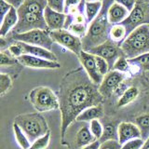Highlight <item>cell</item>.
<instances>
[{
    "mask_svg": "<svg viewBox=\"0 0 149 149\" xmlns=\"http://www.w3.org/2000/svg\"><path fill=\"white\" fill-rule=\"evenodd\" d=\"M123 55L132 60L149 52V24L139 26L120 45Z\"/></svg>",
    "mask_w": 149,
    "mask_h": 149,
    "instance_id": "obj_3",
    "label": "cell"
},
{
    "mask_svg": "<svg viewBox=\"0 0 149 149\" xmlns=\"http://www.w3.org/2000/svg\"><path fill=\"white\" fill-rule=\"evenodd\" d=\"M8 47L9 45L8 43V40L6 41L5 40V37H1V38H0V48H1V51H4L5 48L8 49Z\"/></svg>",
    "mask_w": 149,
    "mask_h": 149,
    "instance_id": "obj_45",
    "label": "cell"
},
{
    "mask_svg": "<svg viewBox=\"0 0 149 149\" xmlns=\"http://www.w3.org/2000/svg\"><path fill=\"white\" fill-rule=\"evenodd\" d=\"M12 87L11 77L8 74H0V95L4 96Z\"/></svg>",
    "mask_w": 149,
    "mask_h": 149,
    "instance_id": "obj_28",
    "label": "cell"
},
{
    "mask_svg": "<svg viewBox=\"0 0 149 149\" xmlns=\"http://www.w3.org/2000/svg\"><path fill=\"white\" fill-rule=\"evenodd\" d=\"M29 102L38 113L60 109L59 98L49 87L40 86L32 90L29 93Z\"/></svg>",
    "mask_w": 149,
    "mask_h": 149,
    "instance_id": "obj_5",
    "label": "cell"
},
{
    "mask_svg": "<svg viewBox=\"0 0 149 149\" xmlns=\"http://www.w3.org/2000/svg\"><path fill=\"white\" fill-rule=\"evenodd\" d=\"M82 0H65L64 2V14L66 13L67 9L73 6H77L81 3Z\"/></svg>",
    "mask_w": 149,
    "mask_h": 149,
    "instance_id": "obj_42",
    "label": "cell"
},
{
    "mask_svg": "<svg viewBox=\"0 0 149 149\" xmlns=\"http://www.w3.org/2000/svg\"><path fill=\"white\" fill-rule=\"evenodd\" d=\"M19 22V15H18V10L15 8H11L6 16L3 18L2 23H1V28H0V36L1 37H5L8 35V33L10 30H13V28L17 25Z\"/></svg>",
    "mask_w": 149,
    "mask_h": 149,
    "instance_id": "obj_18",
    "label": "cell"
},
{
    "mask_svg": "<svg viewBox=\"0 0 149 149\" xmlns=\"http://www.w3.org/2000/svg\"><path fill=\"white\" fill-rule=\"evenodd\" d=\"M14 122L20 126L31 143L49 132L45 118L39 113L19 115L14 119Z\"/></svg>",
    "mask_w": 149,
    "mask_h": 149,
    "instance_id": "obj_4",
    "label": "cell"
},
{
    "mask_svg": "<svg viewBox=\"0 0 149 149\" xmlns=\"http://www.w3.org/2000/svg\"><path fill=\"white\" fill-rule=\"evenodd\" d=\"M102 8V1L86 2L85 4V15L88 24L99 15Z\"/></svg>",
    "mask_w": 149,
    "mask_h": 149,
    "instance_id": "obj_23",
    "label": "cell"
},
{
    "mask_svg": "<svg viewBox=\"0 0 149 149\" xmlns=\"http://www.w3.org/2000/svg\"><path fill=\"white\" fill-rule=\"evenodd\" d=\"M118 142L122 146L130 140L142 138L141 132L135 123L132 122H121L118 126Z\"/></svg>",
    "mask_w": 149,
    "mask_h": 149,
    "instance_id": "obj_14",
    "label": "cell"
},
{
    "mask_svg": "<svg viewBox=\"0 0 149 149\" xmlns=\"http://www.w3.org/2000/svg\"><path fill=\"white\" fill-rule=\"evenodd\" d=\"M12 129H13L14 136H15L16 141L19 146H20V147L22 149H29L32 143L29 140V138L27 137V135L23 132V130L21 129L20 126L14 122L12 125Z\"/></svg>",
    "mask_w": 149,
    "mask_h": 149,
    "instance_id": "obj_24",
    "label": "cell"
},
{
    "mask_svg": "<svg viewBox=\"0 0 149 149\" xmlns=\"http://www.w3.org/2000/svg\"><path fill=\"white\" fill-rule=\"evenodd\" d=\"M144 143L146 141L142 138H136L122 144L121 149H142L144 146Z\"/></svg>",
    "mask_w": 149,
    "mask_h": 149,
    "instance_id": "obj_34",
    "label": "cell"
},
{
    "mask_svg": "<svg viewBox=\"0 0 149 149\" xmlns=\"http://www.w3.org/2000/svg\"><path fill=\"white\" fill-rule=\"evenodd\" d=\"M5 1L8 2L9 5H11L13 8H15L18 9L23 3H24L25 0H5Z\"/></svg>",
    "mask_w": 149,
    "mask_h": 149,
    "instance_id": "obj_43",
    "label": "cell"
},
{
    "mask_svg": "<svg viewBox=\"0 0 149 149\" xmlns=\"http://www.w3.org/2000/svg\"><path fill=\"white\" fill-rule=\"evenodd\" d=\"M126 77H127L126 74L116 70H110L104 77L102 83L99 85V92L104 98L109 97L123 83Z\"/></svg>",
    "mask_w": 149,
    "mask_h": 149,
    "instance_id": "obj_11",
    "label": "cell"
},
{
    "mask_svg": "<svg viewBox=\"0 0 149 149\" xmlns=\"http://www.w3.org/2000/svg\"><path fill=\"white\" fill-rule=\"evenodd\" d=\"M47 7H48L47 0H25L24 3L18 9L25 12L44 14Z\"/></svg>",
    "mask_w": 149,
    "mask_h": 149,
    "instance_id": "obj_21",
    "label": "cell"
},
{
    "mask_svg": "<svg viewBox=\"0 0 149 149\" xmlns=\"http://www.w3.org/2000/svg\"><path fill=\"white\" fill-rule=\"evenodd\" d=\"M129 62L138 65V66L141 68V70L148 71L149 70V52L144 53L141 56H138V57L134 59L129 60Z\"/></svg>",
    "mask_w": 149,
    "mask_h": 149,
    "instance_id": "obj_32",
    "label": "cell"
},
{
    "mask_svg": "<svg viewBox=\"0 0 149 149\" xmlns=\"http://www.w3.org/2000/svg\"><path fill=\"white\" fill-rule=\"evenodd\" d=\"M100 146H101V142L99 141V140H97V141L82 147L81 149H100Z\"/></svg>",
    "mask_w": 149,
    "mask_h": 149,
    "instance_id": "obj_44",
    "label": "cell"
},
{
    "mask_svg": "<svg viewBox=\"0 0 149 149\" xmlns=\"http://www.w3.org/2000/svg\"><path fill=\"white\" fill-rule=\"evenodd\" d=\"M12 8L11 5H9L8 2H6L5 0H1L0 2V9H1V20H3V18L6 16V14L10 10V8Z\"/></svg>",
    "mask_w": 149,
    "mask_h": 149,
    "instance_id": "obj_41",
    "label": "cell"
},
{
    "mask_svg": "<svg viewBox=\"0 0 149 149\" xmlns=\"http://www.w3.org/2000/svg\"><path fill=\"white\" fill-rule=\"evenodd\" d=\"M130 64L129 60L126 58L125 56H121V57H119L116 60V62L115 63L112 70H116V71H118L120 73L127 74V73H129L130 71Z\"/></svg>",
    "mask_w": 149,
    "mask_h": 149,
    "instance_id": "obj_31",
    "label": "cell"
},
{
    "mask_svg": "<svg viewBox=\"0 0 149 149\" xmlns=\"http://www.w3.org/2000/svg\"><path fill=\"white\" fill-rule=\"evenodd\" d=\"M128 36V33L126 27L122 23L112 25L111 29L109 31V39L112 40L118 45H121V43L126 39Z\"/></svg>",
    "mask_w": 149,
    "mask_h": 149,
    "instance_id": "obj_22",
    "label": "cell"
},
{
    "mask_svg": "<svg viewBox=\"0 0 149 149\" xmlns=\"http://www.w3.org/2000/svg\"><path fill=\"white\" fill-rule=\"evenodd\" d=\"M10 39L12 41H20L23 43L42 47V48L50 50L52 48L53 40L49 36V31L45 30H33L23 34H11Z\"/></svg>",
    "mask_w": 149,
    "mask_h": 149,
    "instance_id": "obj_8",
    "label": "cell"
},
{
    "mask_svg": "<svg viewBox=\"0 0 149 149\" xmlns=\"http://www.w3.org/2000/svg\"><path fill=\"white\" fill-rule=\"evenodd\" d=\"M66 17H67L66 14L52 10L49 7H47L44 11V18L49 31L64 29Z\"/></svg>",
    "mask_w": 149,
    "mask_h": 149,
    "instance_id": "obj_15",
    "label": "cell"
},
{
    "mask_svg": "<svg viewBox=\"0 0 149 149\" xmlns=\"http://www.w3.org/2000/svg\"><path fill=\"white\" fill-rule=\"evenodd\" d=\"M139 96V90L136 87H129L128 90L124 92V94L121 96L118 102V107H124L130 104H132L137 99Z\"/></svg>",
    "mask_w": 149,
    "mask_h": 149,
    "instance_id": "obj_25",
    "label": "cell"
},
{
    "mask_svg": "<svg viewBox=\"0 0 149 149\" xmlns=\"http://www.w3.org/2000/svg\"><path fill=\"white\" fill-rule=\"evenodd\" d=\"M142 149H149V138L146 141V143H144V146Z\"/></svg>",
    "mask_w": 149,
    "mask_h": 149,
    "instance_id": "obj_46",
    "label": "cell"
},
{
    "mask_svg": "<svg viewBox=\"0 0 149 149\" xmlns=\"http://www.w3.org/2000/svg\"><path fill=\"white\" fill-rule=\"evenodd\" d=\"M134 123L141 132V137L146 141L149 138V114H143L135 118Z\"/></svg>",
    "mask_w": 149,
    "mask_h": 149,
    "instance_id": "obj_26",
    "label": "cell"
},
{
    "mask_svg": "<svg viewBox=\"0 0 149 149\" xmlns=\"http://www.w3.org/2000/svg\"><path fill=\"white\" fill-rule=\"evenodd\" d=\"M86 2H97V1H102V0H85Z\"/></svg>",
    "mask_w": 149,
    "mask_h": 149,
    "instance_id": "obj_47",
    "label": "cell"
},
{
    "mask_svg": "<svg viewBox=\"0 0 149 149\" xmlns=\"http://www.w3.org/2000/svg\"><path fill=\"white\" fill-rule=\"evenodd\" d=\"M122 146L118 140H110L104 143H101L100 149H121Z\"/></svg>",
    "mask_w": 149,
    "mask_h": 149,
    "instance_id": "obj_39",
    "label": "cell"
},
{
    "mask_svg": "<svg viewBox=\"0 0 149 149\" xmlns=\"http://www.w3.org/2000/svg\"><path fill=\"white\" fill-rule=\"evenodd\" d=\"M19 62L16 58L12 57L10 54H7L5 51H1V66H11L15 65Z\"/></svg>",
    "mask_w": 149,
    "mask_h": 149,
    "instance_id": "obj_38",
    "label": "cell"
},
{
    "mask_svg": "<svg viewBox=\"0 0 149 149\" xmlns=\"http://www.w3.org/2000/svg\"><path fill=\"white\" fill-rule=\"evenodd\" d=\"M110 140H118V127H116L115 124H106L104 127V133L102 138L99 140L101 143H104Z\"/></svg>",
    "mask_w": 149,
    "mask_h": 149,
    "instance_id": "obj_27",
    "label": "cell"
},
{
    "mask_svg": "<svg viewBox=\"0 0 149 149\" xmlns=\"http://www.w3.org/2000/svg\"><path fill=\"white\" fill-rule=\"evenodd\" d=\"M18 10L19 22L17 25L13 28L12 33L14 34H23L33 30H45L49 31L47 25L44 14L25 12Z\"/></svg>",
    "mask_w": 149,
    "mask_h": 149,
    "instance_id": "obj_6",
    "label": "cell"
},
{
    "mask_svg": "<svg viewBox=\"0 0 149 149\" xmlns=\"http://www.w3.org/2000/svg\"><path fill=\"white\" fill-rule=\"evenodd\" d=\"M88 27V26L86 24V23H72V24L68 27L67 30L70 33H72L73 35L80 37L82 39L87 34Z\"/></svg>",
    "mask_w": 149,
    "mask_h": 149,
    "instance_id": "obj_29",
    "label": "cell"
},
{
    "mask_svg": "<svg viewBox=\"0 0 149 149\" xmlns=\"http://www.w3.org/2000/svg\"><path fill=\"white\" fill-rule=\"evenodd\" d=\"M50 141V132H47L43 136L36 139L32 143L29 149H46L49 146Z\"/></svg>",
    "mask_w": 149,
    "mask_h": 149,
    "instance_id": "obj_30",
    "label": "cell"
},
{
    "mask_svg": "<svg viewBox=\"0 0 149 149\" xmlns=\"http://www.w3.org/2000/svg\"><path fill=\"white\" fill-rule=\"evenodd\" d=\"M102 115H104V110H102V107L101 104L91 106L84 110L77 118L76 121H77V122H83V123L91 122L92 120L99 119L100 118H102Z\"/></svg>",
    "mask_w": 149,
    "mask_h": 149,
    "instance_id": "obj_20",
    "label": "cell"
},
{
    "mask_svg": "<svg viewBox=\"0 0 149 149\" xmlns=\"http://www.w3.org/2000/svg\"><path fill=\"white\" fill-rule=\"evenodd\" d=\"M95 56H99V57L104 58L107 63H108L110 69L112 70L115 63L116 62L119 57L124 56L122 50H121L120 46L118 45L112 40L108 39L105 41L104 43H102L99 46L95 47L91 49L88 51Z\"/></svg>",
    "mask_w": 149,
    "mask_h": 149,
    "instance_id": "obj_10",
    "label": "cell"
},
{
    "mask_svg": "<svg viewBox=\"0 0 149 149\" xmlns=\"http://www.w3.org/2000/svg\"><path fill=\"white\" fill-rule=\"evenodd\" d=\"M95 59H96V64H97L98 71H99V73L102 77H104L105 74L110 71V66H109L108 63H107L104 58L99 57V56H95Z\"/></svg>",
    "mask_w": 149,
    "mask_h": 149,
    "instance_id": "obj_35",
    "label": "cell"
},
{
    "mask_svg": "<svg viewBox=\"0 0 149 149\" xmlns=\"http://www.w3.org/2000/svg\"><path fill=\"white\" fill-rule=\"evenodd\" d=\"M20 44L22 46L23 55H32L35 56V57L52 61V62H58V59L56 57V55L51 50L44 49L42 47H37V46H33V45L23 43V42H20Z\"/></svg>",
    "mask_w": 149,
    "mask_h": 149,
    "instance_id": "obj_16",
    "label": "cell"
},
{
    "mask_svg": "<svg viewBox=\"0 0 149 149\" xmlns=\"http://www.w3.org/2000/svg\"><path fill=\"white\" fill-rule=\"evenodd\" d=\"M78 59L82 64L83 69L86 71L88 77L91 78V80L95 85L99 86L102 83L104 77L98 71L95 56L90 52H88V51L82 50L80 54L78 55Z\"/></svg>",
    "mask_w": 149,
    "mask_h": 149,
    "instance_id": "obj_12",
    "label": "cell"
},
{
    "mask_svg": "<svg viewBox=\"0 0 149 149\" xmlns=\"http://www.w3.org/2000/svg\"><path fill=\"white\" fill-rule=\"evenodd\" d=\"M60 110L62 113L61 135L63 140L69 126L88 107L101 104L104 98L84 69L66 74L59 88Z\"/></svg>",
    "mask_w": 149,
    "mask_h": 149,
    "instance_id": "obj_1",
    "label": "cell"
},
{
    "mask_svg": "<svg viewBox=\"0 0 149 149\" xmlns=\"http://www.w3.org/2000/svg\"><path fill=\"white\" fill-rule=\"evenodd\" d=\"M19 63L23 66L36 68V69H58L61 67V63L58 62L45 60L42 58L35 57L32 55H22L17 58Z\"/></svg>",
    "mask_w": 149,
    "mask_h": 149,
    "instance_id": "obj_13",
    "label": "cell"
},
{
    "mask_svg": "<svg viewBox=\"0 0 149 149\" xmlns=\"http://www.w3.org/2000/svg\"><path fill=\"white\" fill-rule=\"evenodd\" d=\"M97 141L96 138L93 136L91 130H90V124H86L77 130L76 134V147L77 149H81L82 147L88 146L93 142Z\"/></svg>",
    "mask_w": 149,
    "mask_h": 149,
    "instance_id": "obj_19",
    "label": "cell"
},
{
    "mask_svg": "<svg viewBox=\"0 0 149 149\" xmlns=\"http://www.w3.org/2000/svg\"><path fill=\"white\" fill-rule=\"evenodd\" d=\"M128 36L139 26L149 24V0H137L135 7L122 22Z\"/></svg>",
    "mask_w": 149,
    "mask_h": 149,
    "instance_id": "obj_7",
    "label": "cell"
},
{
    "mask_svg": "<svg viewBox=\"0 0 149 149\" xmlns=\"http://www.w3.org/2000/svg\"><path fill=\"white\" fill-rule=\"evenodd\" d=\"M8 50L9 54H10L12 57L16 58V59L23 55L22 46H21L20 42H19V41H13V43L9 45Z\"/></svg>",
    "mask_w": 149,
    "mask_h": 149,
    "instance_id": "obj_36",
    "label": "cell"
},
{
    "mask_svg": "<svg viewBox=\"0 0 149 149\" xmlns=\"http://www.w3.org/2000/svg\"><path fill=\"white\" fill-rule=\"evenodd\" d=\"M115 0L102 1V8L100 14L93 20L88 27L86 36L81 39L83 50L88 51L109 39V31L112 24L108 21V8Z\"/></svg>",
    "mask_w": 149,
    "mask_h": 149,
    "instance_id": "obj_2",
    "label": "cell"
},
{
    "mask_svg": "<svg viewBox=\"0 0 149 149\" xmlns=\"http://www.w3.org/2000/svg\"><path fill=\"white\" fill-rule=\"evenodd\" d=\"M108 21L112 25L122 23L129 16L130 11L118 3L114 2L108 8Z\"/></svg>",
    "mask_w": 149,
    "mask_h": 149,
    "instance_id": "obj_17",
    "label": "cell"
},
{
    "mask_svg": "<svg viewBox=\"0 0 149 149\" xmlns=\"http://www.w3.org/2000/svg\"><path fill=\"white\" fill-rule=\"evenodd\" d=\"M49 36L53 42H56L63 48L72 51L77 57L83 50L81 38L73 35L68 30L61 29L56 31H49Z\"/></svg>",
    "mask_w": 149,
    "mask_h": 149,
    "instance_id": "obj_9",
    "label": "cell"
},
{
    "mask_svg": "<svg viewBox=\"0 0 149 149\" xmlns=\"http://www.w3.org/2000/svg\"><path fill=\"white\" fill-rule=\"evenodd\" d=\"M90 130L92 135L96 138V140H100L104 133V126L102 125L99 119L92 120L90 122Z\"/></svg>",
    "mask_w": 149,
    "mask_h": 149,
    "instance_id": "obj_33",
    "label": "cell"
},
{
    "mask_svg": "<svg viewBox=\"0 0 149 149\" xmlns=\"http://www.w3.org/2000/svg\"><path fill=\"white\" fill-rule=\"evenodd\" d=\"M136 1L137 0H115V2L118 3L119 5H121V6L126 8L130 12L134 8Z\"/></svg>",
    "mask_w": 149,
    "mask_h": 149,
    "instance_id": "obj_40",
    "label": "cell"
},
{
    "mask_svg": "<svg viewBox=\"0 0 149 149\" xmlns=\"http://www.w3.org/2000/svg\"><path fill=\"white\" fill-rule=\"evenodd\" d=\"M64 2L65 0H47L48 7L60 13H64Z\"/></svg>",
    "mask_w": 149,
    "mask_h": 149,
    "instance_id": "obj_37",
    "label": "cell"
}]
</instances>
